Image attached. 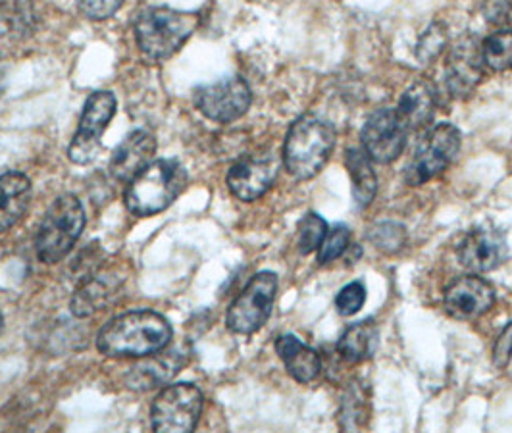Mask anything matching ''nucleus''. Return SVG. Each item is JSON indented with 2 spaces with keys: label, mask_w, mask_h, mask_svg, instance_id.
<instances>
[{
  "label": "nucleus",
  "mask_w": 512,
  "mask_h": 433,
  "mask_svg": "<svg viewBox=\"0 0 512 433\" xmlns=\"http://www.w3.org/2000/svg\"><path fill=\"white\" fill-rule=\"evenodd\" d=\"M199 26V16L174 8H145L135 20L139 49L151 60H166L180 51Z\"/></svg>",
  "instance_id": "nucleus-4"
},
{
  "label": "nucleus",
  "mask_w": 512,
  "mask_h": 433,
  "mask_svg": "<svg viewBox=\"0 0 512 433\" xmlns=\"http://www.w3.org/2000/svg\"><path fill=\"white\" fill-rule=\"evenodd\" d=\"M447 45L445 27L434 24L418 41V58L424 62H432Z\"/></svg>",
  "instance_id": "nucleus-31"
},
{
  "label": "nucleus",
  "mask_w": 512,
  "mask_h": 433,
  "mask_svg": "<svg viewBox=\"0 0 512 433\" xmlns=\"http://www.w3.org/2000/svg\"><path fill=\"white\" fill-rule=\"evenodd\" d=\"M512 357V322H509L495 341V347H493V364L497 368H505Z\"/></svg>",
  "instance_id": "nucleus-33"
},
{
  "label": "nucleus",
  "mask_w": 512,
  "mask_h": 433,
  "mask_svg": "<svg viewBox=\"0 0 512 433\" xmlns=\"http://www.w3.org/2000/svg\"><path fill=\"white\" fill-rule=\"evenodd\" d=\"M124 0H77L79 10L89 18V20H106L114 16Z\"/></svg>",
  "instance_id": "nucleus-32"
},
{
  "label": "nucleus",
  "mask_w": 512,
  "mask_h": 433,
  "mask_svg": "<svg viewBox=\"0 0 512 433\" xmlns=\"http://www.w3.org/2000/svg\"><path fill=\"white\" fill-rule=\"evenodd\" d=\"M409 131L397 108H380L362 128V151L370 156L372 162L389 164L405 151Z\"/></svg>",
  "instance_id": "nucleus-11"
},
{
  "label": "nucleus",
  "mask_w": 512,
  "mask_h": 433,
  "mask_svg": "<svg viewBox=\"0 0 512 433\" xmlns=\"http://www.w3.org/2000/svg\"><path fill=\"white\" fill-rule=\"evenodd\" d=\"M345 164L353 181L355 203L359 208H366L374 201L378 191V178L372 168V160L362 149H349Z\"/></svg>",
  "instance_id": "nucleus-24"
},
{
  "label": "nucleus",
  "mask_w": 512,
  "mask_h": 433,
  "mask_svg": "<svg viewBox=\"0 0 512 433\" xmlns=\"http://www.w3.org/2000/svg\"><path fill=\"white\" fill-rule=\"evenodd\" d=\"M370 241L384 253H397L405 247L407 241V231L401 224L395 222H384L374 226V230L370 231Z\"/></svg>",
  "instance_id": "nucleus-28"
},
{
  "label": "nucleus",
  "mask_w": 512,
  "mask_h": 433,
  "mask_svg": "<svg viewBox=\"0 0 512 433\" xmlns=\"http://www.w3.org/2000/svg\"><path fill=\"white\" fill-rule=\"evenodd\" d=\"M203 412V393L193 383L164 387L154 399L151 424L158 433H189Z\"/></svg>",
  "instance_id": "nucleus-7"
},
{
  "label": "nucleus",
  "mask_w": 512,
  "mask_h": 433,
  "mask_svg": "<svg viewBox=\"0 0 512 433\" xmlns=\"http://www.w3.org/2000/svg\"><path fill=\"white\" fill-rule=\"evenodd\" d=\"M482 43L474 35H462L451 47L445 66V85L449 95L466 97L484 76Z\"/></svg>",
  "instance_id": "nucleus-13"
},
{
  "label": "nucleus",
  "mask_w": 512,
  "mask_h": 433,
  "mask_svg": "<svg viewBox=\"0 0 512 433\" xmlns=\"http://www.w3.org/2000/svg\"><path fill=\"white\" fill-rule=\"evenodd\" d=\"M85 228V210L74 195L58 197L47 210L37 237L35 251L41 262L56 264L72 253Z\"/></svg>",
  "instance_id": "nucleus-5"
},
{
  "label": "nucleus",
  "mask_w": 512,
  "mask_h": 433,
  "mask_svg": "<svg viewBox=\"0 0 512 433\" xmlns=\"http://www.w3.org/2000/svg\"><path fill=\"white\" fill-rule=\"evenodd\" d=\"M436 89L428 81H416L403 93L399 101V114L407 128L420 129L432 122L436 114Z\"/></svg>",
  "instance_id": "nucleus-21"
},
{
  "label": "nucleus",
  "mask_w": 512,
  "mask_h": 433,
  "mask_svg": "<svg viewBox=\"0 0 512 433\" xmlns=\"http://www.w3.org/2000/svg\"><path fill=\"white\" fill-rule=\"evenodd\" d=\"M2 324H4V320H2V312H0V332H2Z\"/></svg>",
  "instance_id": "nucleus-34"
},
{
  "label": "nucleus",
  "mask_w": 512,
  "mask_h": 433,
  "mask_svg": "<svg viewBox=\"0 0 512 433\" xmlns=\"http://www.w3.org/2000/svg\"><path fill=\"white\" fill-rule=\"evenodd\" d=\"M124 276L118 270H97L79 281V287L70 301L72 314L77 318H87L103 310L120 291Z\"/></svg>",
  "instance_id": "nucleus-17"
},
{
  "label": "nucleus",
  "mask_w": 512,
  "mask_h": 433,
  "mask_svg": "<svg viewBox=\"0 0 512 433\" xmlns=\"http://www.w3.org/2000/svg\"><path fill=\"white\" fill-rule=\"evenodd\" d=\"M366 303V289L360 281H353L345 285L337 297H335V308L341 316H353Z\"/></svg>",
  "instance_id": "nucleus-30"
},
{
  "label": "nucleus",
  "mask_w": 512,
  "mask_h": 433,
  "mask_svg": "<svg viewBox=\"0 0 512 433\" xmlns=\"http://www.w3.org/2000/svg\"><path fill=\"white\" fill-rule=\"evenodd\" d=\"M276 353L282 358L289 376L299 383L314 382L320 376L322 360L314 349L295 335H282L276 341Z\"/></svg>",
  "instance_id": "nucleus-19"
},
{
  "label": "nucleus",
  "mask_w": 512,
  "mask_h": 433,
  "mask_svg": "<svg viewBox=\"0 0 512 433\" xmlns=\"http://www.w3.org/2000/svg\"><path fill=\"white\" fill-rule=\"evenodd\" d=\"M35 27V14L31 4L22 0L0 2V43L16 45L27 39Z\"/></svg>",
  "instance_id": "nucleus-22"
},
{
  "label": "nucleus",
  "mask_w": 512,
  "mask_h": 433,
  "mask_svg": "<svg viewBox=\"0 0 512 433\" xmlns=\"http://www.w3.org/2000/svg\"><path fill=\"white\" fill-rule=\"evenodd\" d=\"M376 345H378L376 322L364 320V322H357V324L349 326L343 332L339 343H337V351L345 360L359 364V362L374 357Z\"/></svg>",
  "instance_id": "nucleus-23"
},
{
  "label": "nucleus",
  "mask_w": 512,
  "mask_h": 433,
  "mask_svg": "<svg viewBox=\"0 0 512 433\" xmlns=\"http://www.w3.org/2000/svg\"><path fill=\"white\" fill-rule=\"evenodd\" d=\"M461 149V133L453 124H439L418 143L405 170V181L418 187L441 176Z\"/></svg>",
  "instance_id": "nucleus-6"
},
{
  "label": "nucleus",
  "mask_w": 512,
  "mask_h": 433,
  "mask_svg": "<svg viewBox=\"0 0 512 433\" xmlns=\"http://www.w3.org/2000/svg\"><path fill=\"white\" fill-rule=\"evenodd\" d=\"M31 203V181L20 172L0 178V233L14 228Z\"/></svg>",
  "instance_id": "nucleus-20"
},
{
  "label": "nucleus",
  "mask_w": 512,
  "mask_h": 433,
  "mask_svg": "<svg viewBox=\"0 0 512 433\" xmlns=\"http://www.w3.org/2000/svg\"><path fill=\"white\" fill-rule=\"evenodd\" d=\"M187 187V170L178 160L151 162L137 178L129 181L124 201L129 212L141 218L166 210Z\"/></svg>",
  "instance_id": "nucleus-3"
},
{
  "label": "nucleus",
  "mask_w": 512,
  "mask_h": 433,
  "mask_svg": "<svg viewBox=\"0 0 512 433\" xmlns=\"http://www.w3.org/2000/svg\"><path fill=\"white\" fill-rule=\"evenodd\" d=\"M335 129L330 122L305 114L289 129L283 145L285 170L297 179L314 178L330 160Z\"/></svg>",
  "instance_id": "nucleus-2"
},
{
  "label": "nucleus",
  "mask_w": 512,
  "mask_h": 433,
  "mask_svg": "<svg viewBox=\"0 0 512 433\" xmlns=\"http://www.w3.org/2000/svg\"><path fill=\"white\" fill-rule=\"evenodd\" d=\"M351 243V231L345 226H333L332 230H328L320 249H318V262L320 264H330L333 260H337L339 256L347 251Z\"/></svg>",
  "instance_id": "nucleus-29"
},
{
  "label": "nucleus",
  "mask_w": 512,
  "mask_h": 433,
  "mask_svg": "<svg viewBox=\"0 0 512 433\" xmlns=\"http://www.w3.org/2000/svg\"><path fill=\"white\" fill-rule=\"evenodd\" d=\"M156 153V139L149 131H133L118 145L110 160V174L118 181L137 178L151 162Z\"/></svg>",
  "instance_id": "nucleus-18"
},
{
  "label": "nucleus",
  "mask_w": 512,
  "mask_h": 433,
  "mask_svg": "<svg viewBox=\"0 0 512 433\" xmlns=\"http://www.w3.org/2000/svg\"><path fill=\"white\" fill-rule=\"evenodd\" d=\"M482 58L493 72H505L512 68V29L495 31L482 43Z\"/></svg>",
  "instance_id": "nucleus-26"
},
{
  "label": "nucleus",
  "mask_w": 512,
  "mask_h": 433,
  "mask_svg": "<svg viewBox=\"0 0 512 433\" xmlns=\"http://www.w3.org/2000/svg\"><path fill=\"white\" fill-rule=\"evenodd\" d=\"M170 322L153 310H133L112 318L97 335L106 357H147L172 341Z\"/></svg>",
  "instance_id": "nucleus-1"
},
{
  "label": "nucleus",
  "mask_w": 512,
  "mask_h": 433,
  "mask_svg": "<svg viewBox=\"0 0 512 433\" xmlns=\"http://www.w3.org/2000/svg\"><path fill=\"white\" fill-rule=\"evenodd\" d=\"M253 102L249 83L243 77H224L195 91V104L208 120L230 124L247 114Z\"/></svg>",
  "instance_id": "nucleus-10"
},
{
  "label": "nucleus",
  "mask_w": 512,
  "mask_h": 433,
  "mask_svg": "<svg viewBox=\"0 0 512 433\" xmlns=\"http://www.w3.org/2000/svg\"><path fill=\"white\" fill-rule=\"evenodd\" d=\"M278 293V276L274 272H260L239 297L231 303L226 324L231 332L251 335L258 332L270 318Z\"/></svg>",
  "instance_id": "nucleus-8"
},
{
  "label": "nucleus",
  "mask_w": 512,
  "mask_h": 433,
  "mask_svg": "<svg viewBox=\"0 0 512 433\" xmlns=\"http://www.w3.org/2000/svg\"><path fill=\"white\" fill-rule=\"evenodd\" d=\"M187 358L189 351L183 345L170 349L164 347L135 364L126 376V383L133 391H151L162 387L178 376V372L187 364Z\"/></svg>",
  "instance_id": "nucleus-15"
},
{
  "label": "nucleus",
  "mask_w": 512,
  "mask_h": 433,
  "mask_svg": "<svg viewBox=\"0 0 512 433\" xmlns=\"http://www.w3.org/2000/svg\"><path fill=\"white\" fill-rule=\"evenodd\" d=\"M443 305L457 320H476L495 305V289L482 278L464 276L447 287Z\"/></svg>",
  "instance_id": "nucleus-14"
},
{
  "label": "nucleus",
  "mask_w": 512,
  "mask_h": 433,
  "mask_svg": "<svg viewBox=\"0 0 512 433\" xmlns=\"http://www.w3.org/2000/svg\"><path fill=\"white\" fill-rule=\"evenodd\" d=\"M116 114V97L110 91L93 93L83 108L79 128L68 149L74 164L85 166L97 158L101 149V137Z\"/></svg>",
  "instance_id": "nucleus-9"
},
{
  "label": "nucleus",
  "mask_w": 512,
  "mask_h": 433,
  "mask_svg": "<svg viewBox=\"0 0 512 433\" xmlns=\"http://www.w3.org/2000/svg\"><path fill=\"white\" fill-rule=\"evenodd\" d=\"M368 414H370L368 389L359 383H353L341 399V428L349 432L360 430L368 422L370 418Z\"/></svg>",
  "instance_id": "nucleus-25"
},
{
  "label": "nucleus",
  "mask_w": 512,
  "mask_h": 433,
  "mask_svg": "<svg viewBox=\"0 0 512 433\" xmlns=\"http://www.w3.org/2000/svg\"><path fill=\"white\" fill-rule=\"evenodd\" d=\"M509 253L503 233L491 228L472 230L459 247L462 266L474 274H486L499 268Z\"/></svg>",
  "instance_id": "nucleus-16"
},
{
  "label": "nucleus",
  "mask_w": 512,
  "mask_h": 433,
  "mask_svg": "<svg viewBox=\"0 0 512 433\" xmlns=\"http://www.w3.org/2000/svg\"><path fill=\"white\" fill-rule=\"evenodd\" d=\"M326 233H328L326 220L314 212L307 214L297 226V247L301 255H310L312 251H318Z\"/></svg>",
  "instance_id": "nucleus-27"
},
{
  "label": "nucleus",
  "mask_w": 512,
  "mask_h": 433,
  "mask_svg": "<svg viewBox=\"0 0 512 433\" xmlns=\"http://www.w3.org/2000/svg\"><path fill=\"white\" fill-rule=\"evenodd\" d=\"M278 172L280 158L276 154H249L231 166L228 187L239 201L253 203L274 185Z\"/></svg>",
  "instance_id": "nucleus-12"
}]
</instances>
